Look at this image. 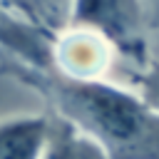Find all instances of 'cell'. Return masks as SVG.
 Listing matches in <instances>:
<instances>
[{"label":"cell","mask_w":159,"mask_h":159,"mask_svg":"<svg viewBox=\"0 0 159 159\" xmlns=\"http://www.w3.org/2000/svg\"><path fill=\"white\" fill-rule=\"evenodd\" d=\"M7 75L47 97L50 112L65 117L102 144L109 159H159V112L99 77H72L50 67L10 62Z\"/></svg>","instance_id":"6da1fadb"},{"label":"cell","mask_w":159,"mask_h":159,"mask_svg":"<svg viewBox=\"0 0 159 159\" xmlns=\"http://www.w3.org/2000/svg\"><path fill=\"white\" fill-rule=\"evenodd\" d=\"M67 22L97 32L134 65L147 67L149 42L144 32V0H72Z\"/></svg>","instance_id":"7a4b0ae2"},{"label":"cell","mask_w":159,"mask_h":159,"mask_svg":"<svg viewBox=\"0 0 159 159\" xmlns=\"http://www.w3.org/2000/svg\"><path fill=\"white\" fill-rule=\"evenodd\" d=\"M50 114L0 119V159H40L45 152Z\"/></svg>","instance_id":"3957f363"},{"label":"cell","mask_w":159,"mask_h":159,"mask_svg":"<svg viewBox=\"0 0 159 159\" xmlns=\"http://www.w3.org/2000/svg\"><path fill=\"white\" fill-rule=\"evenodd\" d=\"M40 159H109V154L87 132L75 127L65 117L50 112L47 142Z\"/></svg>","instance_id":"277c9868"},{"label":"cell","mask_w":159,"mask_h":159,"mask_svg":"<svg viewBox=\"0 0 159 159\" xmlns=\"http://www.w3.org/2000/svg\"><path fill=\"white\" fill-rule=\"evenodd\" d=\"M32 12L40 17V22H47L50 27H57L70 20V2L72 0H30Z\"/></svg>","instance_id":"5b68a950"},{"label":"cell","mask_w":159,"mask_h":159,"mask_svg":"<svg viewBox=\"0 0 159 159\" xmlns=\"http://www.w3.org/2000/svg\"><path fill=\"white\" fill-rule=\"evenodd\" d=\"M137 84H139V97L159 112V62L149 65V70L137 77Z\"/></svg>","instance_id":"8992f818"},{"label":"cell","mask_w":159,"mask_h":159,"mask_svg":"<svg viewBox=\"0 0 159 159\" xmlns=\"http://www.w3.org/2000/svg\"><path fill=\"white\" fill-rule=\"evenodd\" d=\"M0 20H2V7H0Z\"/></svg>","instance_id":"52a82bcc"}]
</instances>
